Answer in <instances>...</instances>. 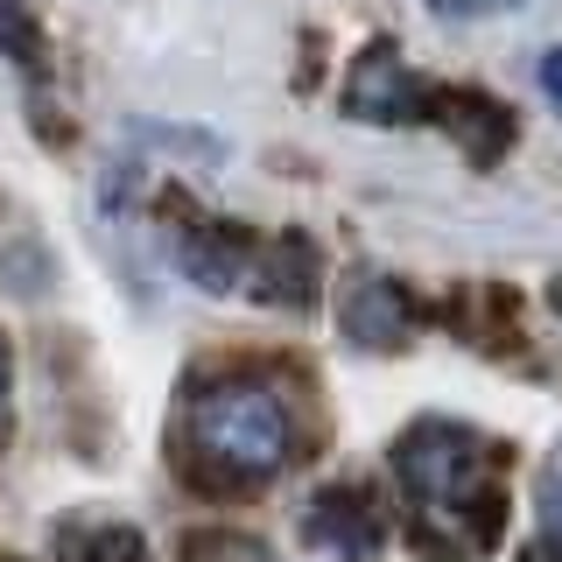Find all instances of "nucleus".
<instances>
[{
	"label": "nucleus",
	"instance_id": "nucleus-1",
	"mask_svg": "<svg viewBox=\"0 0 562 562\" xmlns=\"http://www.w3.org/2000/svg\"><path fill=\"white\" fill-rule=\"evenodd\" d=\"M408 535L429 562H479L506 535V457L464 422H415L394 443Z\"/></svg>",
	"mask_w": 562,
	"mask_h": 562
},
{
	"label": "nucleus",
	"instance_id": "nucleus-12",
	"mask_svg": "<svg viewBox=\"0 0 562 562\" xmlns=\"http://www.w3.org/2000/svg\"><path fill=\"white\" fill-rule=\"evenodd\" d=\"M436 14H457V22H479V14H506V8H520V0H429Z\"/></svg>",
	"mask_w": 562,
	"mask_h": 562
},
{
	"label": "nucleus",
	"instance_id": "nucleus-5",
	"mask_svg": "<svg viewBox=\"0 0 562 562\" xmlns=\"http://www.w3.org/2000/svg\"><path fill=\"white\" fill-rule=\"evenodd\" d=\"M338 330L366 351H394V345L415 338V295L394 274H359L338 295Z\"/></svg>",
	"mask_w": 562,
	"mask_h": 562
},
{
	"label": "nucleus",
	"instance_id": "nucleus-11",
	"mask_svg": "<svg viewBox=\"0 0 562 562\" xmlns=\"http://www.w3.org/2000/svg\"><path fill=\"white\" fill-rule=\"evenodd\" d=\"M541 527L562 541V457L549 464V479H541Z\"/></svg>",
	"mask_w": 562,
	"mask_h": 562
},
{
	"label": "nucleus",
	"instance_id": "nucleus-4",
	"mask_svg": "<svg viewBox=\"0 0 562 562\" xmlns=\"http://www.w3.org/2000/svg\"><path fill=\"white\" fill-rule=\"evenodd\" d=\"M429 99L436 92L394 57V49H366L345 78V113L373 120V127H415V120H429Z\"/></svg>",
	"mask_w": 562,
	"mask_h": 562
},
{
	"label": "nucleus",
	"instance_id": "nucleus-15",
	"mask_svg": "<svg viewBox=\"0 0 562 562\" xmlns=\"http://www.w3.org/2000/svg\"><path fill=\"white\" fill-rule=\"evenodd\" d=\"M520 562H562V541H555V535H541V541H527V549H520Z\"/></svg>",
	"mask_w": 562,
	"mask_h": 562
},
{
	"label": "nucleus",
	"instance_id": "nucleus-6",
	"mask_svg": "<svg viewBox=\"0 0 562 562\" xmlns=\"http://www.w3.org/2000/svg\"><path fill=\"white\" fill-rule=\"evenodd\" d=\"M254 233H239V225H190L183 239H176V260H183V274L198 281L211 295H239L246 281H254Z\"/></svg>",
	"mask_w": 562,
	"mask_h": 562
},
{
	"label": "nucleus",
	"instance_id": "nucleus-13",
	"mask_svg": "<svg viewBox=\"0 0 562 562\" xmlns=\"http://www.w3.org/2000/svg\"><path fill=\"white\" fill-rule=\"evenodd\" d=\"M541 92H549V105L562 113V49H549V57H541Z\"/></svg>",
	"mask_w": 562,
	"mask_h": 562
},
{
	"label": "nucleus",
	"instance_id": "nucleus-10",
	"mask_svg": "<svg viewBox=\"0 0 562 562\" xmlns=\"http://www.w3.org/2000/svg\"><path fill=\"white\" fill-rule=\"evenodd\" d=\"M183 562H274V555L260 549V541H246V535H190Z\"/></svg>",
	"mask_w": 562,
	"mask_h": 562
},
{
	"label": "nucleus",
	"instance_id": "nucleus-8",
	"mask_svg": "<svg viewBox=\"0 0 562 562\" xmlns=\"http://www.w3.org/2000/svg\"><path fill=\"white\" fill-rule=\"evenodd\" d=\"M246 289L260 303H289V310H310L316 303V246L303 233H281V239H260L254 246V281Z\"/></svg>",
	"mask_w": 562,
	"mask_h": 562
},
{
	"label": "nucleus",
	"instance_id": "nucleus-14",
	"mask_svg": "<svg viewBox=\"0 0 562 562\" xmlns=\"http://www.w3.org/2000/svg\"><path fill=\"white\" fill-rule=\"evenodd\" d=\"M8 394H14V351L0 338V429H8Z\"/></svg>",
	"mask_w": 562,
	"mask_h": 562
},
{
	"label": "nucleus",
	"instance_id": "nucleus-3",
	"mask_svg": "<svg viewBox=\"0 0 562 562\" xmlns=\"http://www.w3.org/2000/svg\"><path fill=\"white\" fill-rule=\"evenodd\" d=\"M303 541L338 562H373L386 549V514L366 485H330L303 506Z\"/></svg>",
	"mask_w": 562,
	"mask_h": 562
},
{
	"label": "nucleus",
	"instance_id": "nucleus-2",
	"mask_svg": "<svg viewBox=\"0 0 562 562\" xmlns=\"http://www.w3.org/2000/svg\"><path fill=\"white\" fill-rule=\"evenodd\" d=\"M183 450L204 492H254L303 457V401L274 373H218L183 408Z\"/></svg>",
	"mask_w": 562,
	"mask_h": 562
},
{
	"label": "nucleus",
	"instance_id": "nucleus-7",
	"mask_svg": "<svg viewBox=\"0 0 562 562\" xmlns=\"http://www.w3.org/2000/svg\"><path fill=\"white\" fill-rule=\"evenodd\" d=\"M429 113L443 120V134L471 162H499V155L514 148V113L492 92H443V99H429Z\"/></svg>",
	"mask_w": 562,
	"mask_h": 562
},
{
	"label": "nucleus",
	"instance_id": "nucleus-9",
	"mask_svg": "<svg viewBox=\"0 0 562 562\" xmlns=\"http://www.w3.org/2000/svg\"><path fill=\"white\" fill-rule=\"evenodd\" d=\"M57 562H148V549L127 520H64Z\"/></svg>",
	"mask_w": 562,
	"mask_h": 562
}]
</instances>
